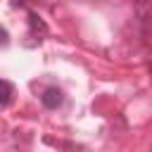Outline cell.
Returning <instances> with one entry per match:
<instances>
[{
    "label": "cell",
    "instance_id": "8992f818",
    "mask_svg": "<svg viewBox=\"0 0 152 152\" xmlns=\"http://www.w3.org/2000/svg\"><path fill=\"white\" fill-rule=\"evenodd\" d=\"M150 81H152V64H150Z\"/></svg>",
    "mask_w": 152,
    "mask_h": 152
},
{
    "label": "cell",
    "instance_id": "7a4b0ae2",
    "mask_svg": "<svg viewBox=\"0 0 152 152\" xmlns=\"http://www.w3.org/2000/svg\"><path fill=\"white\" fill-rule=\"evenodd\" d=\"M45 33H48L45 21H43L36 12H28V38H33V43H40Z\"/></svg>",
    "mask_w": 152,
    "mask_h": 152
},
{
    "label": "cell",
    "instance_id": "5b68a950",
    "mask_svg": "<svg viewBox=\"0 0 152 152\" xmlns=\"http://www.w3.org/2000/svg\"><path fill=\"white\" fill-rule=\"evenodd\" d=\"M0 43H2V45H7V33H5L2 28H0Z\"/></svg>",
    "mask_w": 152,
    "mask_h": 152
},
{
    "label": "cell",
    "instance_id": "3957f363",
    "mask_svg": "<svg viewBox=\"0 0 152 152\" xmlns=\"http://www.w3.org/2000/svg\"><path fill=\"white\" fill-rule=\"evenodd\" d=\"M40 102L48 107V109H57L62 104V90L59 88H48L43 95H40Z\"/></svg>",
    "mask_w": 152,
    "mask_h": 152
},
{
    "label": "cell",
    "instance_id": "6da1fadb",
    "mask_svg": "<svg viewBox=\"0 0 152 152\" xmlns=\"http://www.w3.org/2000/svg\"><path fill=\"white\" fill-rule=\"evenodd\" d=\"M135 17L147 36H152V0H135Z\"/></svg>",
    "mask_w": 152,
    "mask_h": 152
},
{
    "label": "cell",
    "instance_id": "277c9868",
    "mask_svg": "<svg viewBox=\"0 0 152 152\" xmlns=\"http://www.w3.org/2000/svg\"><path fill=\"white\" fill-rule=\"evenodd\" d=\"M12 95H14V88H12V83L0 78V104H10Z\"/></svg>",
    "mask_w": 152,
    "mask_h": 152
}]
</instances>
